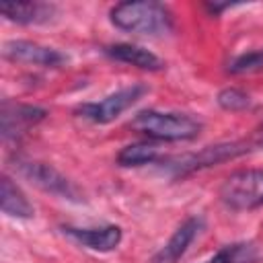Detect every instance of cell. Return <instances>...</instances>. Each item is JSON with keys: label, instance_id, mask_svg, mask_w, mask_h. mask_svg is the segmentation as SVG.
<instances>
[{"label": "cell", "instance_id": "1", "mask_svg": "<svg viewBox=\"0 0 263 263\" xmlns=\"http://www.w3.org/2000/svg\"><path fill=\"white\" fill-rule=\"evenodd\" d=\"M109 16L117 29L134 35L158 37V35H166L173 29L171 10L154 0L119 2L109 10Z\"/></svg>", "mask_w": 263, "mask_h": 263}, {"label": "cell", "instance_id": "2", "mask_svg": "<svg viewBox=\"0 0 263 263\" xmlns=\"http://www.w3.org/2000/svg\"><path fill=\"white\" fill-rule=\"evenodd\" d=\"M129 127L158 142H185L197 138L203 125L199 119L187 113L148 109L140 111L129 121Z\"/></svg>", "mask_w": 263, "mask_h": 263}, {"label": "cell", "instance_id": "3", "mask_svg": "<svg viewBox=\"0 0 263 263\" xmlns=\"http://www.w3.org/2000/svg\"><path fill=\"white\" fill-rule=\"evenodd\" d=\"M220 201L234 212L263 208V168H242L226 177L220 187Z\"/></svg>", "mask_w": 263, "mask_h": 263}, {"label": "cell", "instance_id": "4", "mask_svg": "<svg viewBox=\"0 0 263 263\" xmlns=\"http://www.w3.org/2000/svg\"><path fill=\"white\" fill-rule=\"evenodd\" d=\"M14 166L31 185L39 187L45 193H51V195L68 199V201L82 199L78 187L66 175H62L58 168H53L51 164H45L39 160H16Z\"/></svg>", "mask_w": 263, "mask_h": 263}, {"label": "cell", "instance_id": "5", "mask_svg": "<svg viewBox=\"0 0 263 263\" xmlns=\"http://www.w3.org/2000/svg\"><path fill=\"white\" fill-rule=\"evenodd\" d=\"M146 92H148V88L144 84L123 86V88L107 95L105 99H101L97 103H86V105L78 107L76 113L82 119H88L92 123H111L121 113H125L129 107H134Z\"/></svg>", "mask_w": 263, "mask_h": 263}, {"label": "cell", "instance_id": "6", "mask_svg": "<svg viewBox=\"0 0 263 263\" xmlns=\"http://www.w3.org/2000/svg\"><path fill=\"white\" fill-rule=\"evenodd\" d=\"M251 150V144L247 142H222V144H212L201 148L195 154H185L177 160H173L168 166L173 168L175 175H185V173H193L199 168H208V166H216L220 162L232 160L240 154H247Z\"/></svg>", "mask_w": 263, "mask_h": 263}, {"label": "cell", "instance_id": "7", "mask_svg": "<svg viewBox=\"0 0 263 263\" xmlns=\"http://www.w3.org/2000/svg\"><path fill=\"white\" fill-rule=\"evenodd\" d=\"M4 55L12 62L39 66V68H58L68 62V58L60 49L47 47V45H41L35 41H27V39L8 41L4 45Z\"/></svg>", "mask_w": 263, "mask_h": 263}, {"label": "cell", "instance_id": "8", "mask_svg": "<svg viewBox=\"0 0 263 263\" xmlns=\"http://www.w3.org/2000/svg\"><path fill=\"white\" fill-rule=\"evenodd\" d=\"M203 226V220L199 216H191L187 218L183 224L177 226V230L171 234V238L154 253L152 263H177L189 249V245L195 240V236L199 234Z\"/></svg>", "mask_w": 263, "mask_h": 263}, {"label": "cell", "instance_id": "9", "mask_svg": "<svg viewBox=\"0 0 263 263\" xmlns=\"http://www.w3.org/2000/svg\"><path fill=\"white\" fill-rule=\"evenodd\" d=\"M45 117V109L21 103H2L0 119H2V138L10 140L25 134L29 127L39 123Z\"/></svg>", "mask_w": 263, "mask_h": 263}, {"label": "cell", "instance_id": "10", "mask_svg": "<svg viewBox=\"0 0 263 263\" xmlns=\"http://www.w3.org/2000/svg\"><path fill=\"white\" fill-rule=\"evenodd\" d=\"M64 234H68L72 240L78 245L99 251V253H109L119 247L121 242V228L119 226H97V228H76V226H66Z\"/></svg>", "mask_w": 263, "mask_h": 263}, {"label": "cell", "instance_id": "11", "mask_svg": "<svg viewBox=\"0 0 263 263\" xmlns=\"http://www.w3.org/2000/svg\"><path fill=\"white\" fill-rule=\"evenodd\" d=\"M0 12L6 21H12L16 25H39L51 21V16L55 14V6L45 2H4L0 6Z\"/></svg>", "mask_w": 263, "mask_h": 263}, {"label": "cell", "instance_id": "12", "mask_svg": "<svg viewBox=\"0 0 263 263\" xmlns=\"http://www.w3.org/2000/svg\"><path fill=\"white\" fill-rule=\"evenodd\" d=\"M105 53L115 62H121V64H127V66H136V68L148 70V72H158V70L164 68V62L156 53H152V51H148V49H144L140 45H132V43L109 45V47H105Z\"/></svg>", "mask_w": 263, "mask_h": 263}, {"label": "cell", "instance_id": "13", "mask_svg": "<svg viewBox=\"0 0 263 263\" xmlns=\"http://www.w3.org/2000/svg\"><path fill=\"white\" fill-rule=\"evenodd\" d=\"M0 208L6 216L10 218H33L35 216V208L33 203L27 199V195L18 189V185L10 179V177H2L0 181Z\"/></svg>", "mask_w": 263, "mask_h": 263}, {"label": "cell", "instance_id": "14", "mask_svg": "<svg viewBox=\"0 0 263 263\" xmlns=\"http://www.w3.org/2000/svg\"><path fill=\"white\" fill-rule=\"evenodd\" d=\"M162 160V150L154 142H136L117 154V162L121 166H142V164H154Z\"/></svg>", "mask_w": 263, "mask_h": 263}, {"label": "cell", "instance_id": "15", "mask_svg": "<svg viewBox=\"0 0 263 263\" xmlns=\"http://www.w3.org/2000/svg\"><path fill=\"white\" fill-rule=\"evenodd\" d=\"M261 253L253 242L240 240V242H230L224 245L214 257H210L203 263H255L259 261Z\"/></svg>", "mask_w": 263, "mask_h": 263}, {"label": "cell", "instance_id": "16", "mask_svg": "<svg viewBox=\"0 0 263 263\" xmlns=\"http://www.w3.org/2000/svg\"><path fill=\"white\" fill-rule=\"evenodd\" d=\"M228 70H230L232 74H251V72L263 70V47L236 55V58L228 64Z\"/></svg>", "mask_w": 263, "mask_h": 263}, {"label": "cell", "instance_id": "17", "mask_svg": "<svg viewBox=\"0 0 263 263\" xmlns=\"http://www.w3.org/2000/svg\"><path fill=\"white\" fill-rule=\"evenodd\" d=\"M218 105L224 109V111H242L251 105V99L245 90L240 88H224L218 92Z\"/></svg>", "mask_w": 263, "mask_h": 263}, {"label": "cell", "instance_id": "18", "mask_svg": "<svg viewBox=\"0 0 263 263\" xmlns=\"http://www.w3.org/2000/svg\"><path fill=\"white\" fill-rule=\"evenodd\" d=\"M253 146L263 148V125H261V127H259V132L255 134V138H253Z\"/></svg>", "mask_w": 263, "mask_h": 263}]
</instances>
